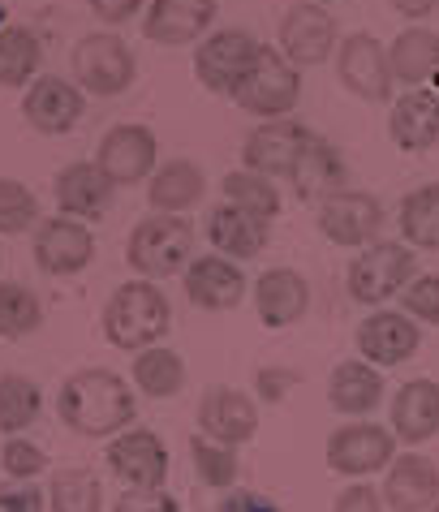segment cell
<instances>
[{"label":"cell","instance_id":"37","mask_svg":"<svg viewBox=\"0 0 439 512\" xmlns=\"http://www.w3.org/2000/svg\"><path fill=\"white\" fill-rule=\"evenodd\" d=\"M44 327V302L18 280H0V340H26Z\"/></svg>","mask_w":439,"mask_h":512},{"label":"cell","instance_id":"9","mask_svg":"<svg viewBox=\"0 0 439 512\" xmlns=\"http://www.w3.org/2000/svg\"><path fill=\"white\" fill-rule=\"evenodd\" d=\"M95 164L112 186H138V181H151V173L160 168V138H155V130H147V125H138V121H121L99 138Z\"/></svg>","mask_w":439,"mask_h":512},{"label":"cell","instance_id":"42","mask_svg":"<svg viewBox=\"0 0 439 512\" xmlns=\"http://www.w3.org/2000/svg\"><path fill=\"white\" fill-rule=\"evenodd\" d=\"M48 491H39L35 482H9L0 487V512H44Z\"/></svg>","mask_w":439,"mask_h":512},{"label":"cell","instance_id":"8","mask_svg":"<svg viewBox=\"0 0 439 512\" xmlns=\"http://www.w3.org/2000/svg\"><path fill=\"white\" fill-rule=\"evenodd\" d=\"M263 44L242 26H224L211 31L203 44L194 48V78L203 82L211 95H233L242 87V78L250 74V65L259 61Z\"/></svg>","mask_w":439,"mask_h":512},{"label":"cell","instance_id":"5","mask_svg":"<svg viewBox=\"0 0 439 512\" xmlns=\"http://www.w3.org/2000/svg\"><path fill=\"white\" fill-rule=\"evenodd\" d=\"M418 276V254L405 241H371L362 254H353L349 263V297L358 306H384Z\"/></svg>","mask_w":439,"mask_h":512},{"label":"cell","instance_id":"30","mask_svg":"<svg viewBox=\"0 0 439 512\" xmlns=\"http://www.w3.org/2000/svg\"><path fill=\"white\" fill-rule=\"evenodd\" d=\"M207 194V177L194 160H164L147 181V203L155 216H181L203 203Z\"/></svg>","mask_w":439,"mask_h":512},{"label":"cell","instance_id":"27","mask_svg":"<svg viewBox=\"0 0 439 512\" xmlns=\"http://www.w3.org/2000/svg\"><path fill=\"white\" fill-rule=\"evenodd\" d=\"M388 138L401 151H431L439 142V91L418 87L392 99Z\"/></svg>","mask_w":439,"mask_h":512},{"label":"cell","instance_id":"47","mask_svg":"<svg viewBox=\"0 0 439 512\" xmlns=\"http://www.w3.org/2000/svg\"><path fill=\"white\" fill-rule=\"evenodd\" d=\"M216 512H285L276 500H267V495H259V491H229L224 500L216 504Z\"/></svg>","mask_w":439,"mask_h":512},{"label":"cell","instance_id":"1","mask_svg":"<svg viewBox=\"0 0 439 512\" xmlns=\"http://www.w3.org/2000/svg\"><path fill=\"white\" fill-rule=\"evenodd\" d=\"M56 414L82 439H112L130 431L138 418V396L130 392V379H121L108 366H87L61 383Z\"/></svg>","mask_w":439,"mask_h":512},{"label":"cell","instance_id":"21","mask_svg":"<svg viewBox=\"0 0 439 512\" xmlns=\"http://www.w3.org/2000/svg\"><path fill=\"white\" fill-rule=\"evenodd\" d=\"M379 495L388 512H431L439 504V465L422 452H405L384 469Z\"/></svg>","mask_w":439,"mask_h":512},{"label":"cell","instance_id":"2","mask_svg":"<svg viewBox=\"0 0 439 512\" xmlns=\"http://www.w3.org/2000/svg\"><path fill=\"white\" fill-rule=\"evenodd\" d=\"M104 340L112 349L143 353L164 345L168 327H173V306H168L164 289L155 280H125L121 289H112L104 306Z\"/></svg>","mask_w":439,"mask_h":512},{"label":"cell","instance_id":"14","mask_svg":"<svg viewBox=\"0 0 439 512\" xmlns=\"http://www.w3.org/2000/svg\"><path fill=\"white\" fill-rule=\"evenodd\" d=\"M315 224L332 246L366 250L371 241H379V229H384V203L366 190H341V194H332L319 203Z\"/></svg>","mask_w":439,"mask_h":512},{"label":"cell","instance_id":"43","mask_svg":"<svg viewBox=\"0 0 439 512\" xmlns=\"http://www.w3.org/2000/svg\"><path fill=\"white\" fill-rule=\"evenodd\" d=\"M332 512H388V508H384V495H379L371 482H349V487L336 495Z\"/></svg>","mask_w":439,"mask_h":512},{"label":"cell","instance_id":"20","mask_svg":"<svg viewBox=\"0 0 439 512\" xmlns=\"http://www.w3.org/2000/svg\"><path fill=\"white\" fill-rule=\"evenodd\" d=\"M198 435L216 439L224 448H242L259 435V405H254L246 392L216 383V388H207L203 401H198Z\"/></svg>","mask_w":439,"mask_h":512},{"label":"cell","instance_id":"25","mask_svg":"<svg viewBox=\"0 0 439 512\" xmlns=\"http://www.w3.org/2000/svg\"><path fill=\"white\" fill-rule=\"evenodd\" d=\"M207 241L216 246V254L233 263H246V259H259L272 241V224L250 216V211L233 207V203H216L207 211Z\"/></svg>","mask_w":439,"mask_h":512},{"label":"cell","instance_id":"26","mask_svg":"<svg viewBox=\"0 0 439 512\" xmlns=\"http://www.w3.org/2000/svg\"><path fill=\"white\" fill-rule=\"evenodd\" d=\"M254 310H259L263 327H293L297 319L310 310V284L302 272H293V267H267V272L254 280Z\"/></svg>","mask_w":439,"mask_h":512},{"label":"cell","instance_id":"46","mask_svg":"<svg viewBox=\"0 0 439 512\" xmlns=\"http://www.w3.org/2000/svg\"><path fill=\"white\" fill-rule=\"evenodd\" d=\"M297 383V371H280V366H263L259 375H254V388H259V396L267 405H276V401H285V392Z\"/></svg>","mask_w":439,"mask_h":512},{"label":"cell","instance_id":"4","mask_svg":"<svg viewBox=\"0 0 439 512\" xmlns=\"http://www.w3.org/2000/svg\"><path fill=\"white\" fill-rule=\"evenodd\" d=\"M69 69H74V82L95 99H117L134 87L138 78V61L130 44L117 31H91L74 44L69 56Z\"/></svg>","mask_w":439,"mask_h":512},{"label":"cell","instance_id":"11","mask_svg":"<svg viewBox=\"0 0 439 512\" xmlns=\"http://www.w3.org/2000/svg\"><path fill=\"white\" fill-rule=\"evenodd\" d=\"M104 461L125 491H160L168 482V448L147 426H130V431L112 435Z\"/></svg>","mask_w":439,"mask_h":512},{"label":"cell","instance_id":"3","mask_svg":"<svg viewBox=\"0 0 439 512\" xmlns=\"http://www.w3.org/2000/svg\"><path fill=\"white\" fill-rule=\"evenodd\" d=\"M194 259V224L181 216H147L134 224L125 241V263L138 280H168L181 276Z\"/></svg>","mask_w":439,"mask_h":512},{"label":"cell","instance_id":"19","mask_svg":"<svg viewBox=\"0 0 439 512\" xmlns=\"http://www.w3.org/2000/svg\"><path fill=\"white\" fill-rule=\"evenodd\" d=\"M216 0H151L143 9V35L164 48L203 44L216 26Z\"/></svg>","mask_w":439,"mask_h":512},{"label":"cell","instance_id":"18","mask_svg":"<svg viewBox=\"0 0 439 512\" xmlns=\"http://www.w3.org/2000/svg\"><path fill=\"white\" fill-rule=\"evenodd\" d=\"M353 345L371 366H401L422 345V323H414L405 310H371L353 332Z\"/></svg>","mask_w":439,"mask_h":512},{"label":"cell","instance_id":"34","mask_svg":"<svg viewBox=\"0 0 439 512\" xmlns=\"http://www.w3.org/2000/svg\"><path fill=\"white\" fill-rule=\"evenodd\" d=\"M48 508L52 512H104V487H99L95 469H82V465L56 469L48 482Z\"/></svg>","mask_w":439,"mask_h":512},{"label":"cell","instance_id":"15","mask_svg":"<svg viewBox=\"0 0 439 512\" xmlns=\"http://www.w3.org/2000/svg\"><path fill=\"white\" fill-rule=\"evenodd\" d=\"M181 284H186L190 306L211 310V315H224V310H237L250 293L246 272L224 254H194L190 267L181 272Z\"/></svg>","mask_w":439,"mask_h":512},{"label":"cell","instance_id":"7","mask_svg":"<svg viewBox=\"0 0 439 512\" xmlns=\"http://www.w3.org/2000/svg\"><path fill=\"white\" fill-rule=\"evenodd\" d=\"M323 457H328L332 474H345L353 482H366L371 474H384V469L396 461V435L388 426H375V422H349V426H336L323 444Z\"/></svg>","mask_w":439,"mask_h":512},{"label":"cell","instance_id":"23","mask_svg":"<svg viewBox=\"0 0 439 512\" xmlns=\"http://www.w3.org/2000/svg\"><path fill=\"white\" fill-rule=\"evenodd\" d=\"M345 155L336 151V142H328L323 134H310V142L297 155L293 173H289V186L297 194V203H323V198L341 194L345 190Z\"/></svg>","mask_w":439,"mask_h":512},{"label":"cell","instance_id":"36","mask_svg":"<svg viewBox=\"0 0 439 512\" xmlns=\"http://www.w3.org/2000/svg\"><path fill=\"white\" fill-rule=\"evenodd\" d=\"M220 190H224V203L242 207L267 224L280 216V190L272 186V177H259V173H250V168H233V173H224Z\"/></svg>","mask_w":439,"mask_h":512},{"label":"cell","instance_id":"40","mask_svg":"<svg viewBox=\"0 0 439 512\" xmlns=\"http://www.w3.org/2000/svg\"><path fill=\"white\" fill-rule=\"evenodd\" d=\"M0 465H5V474L13 482H35L48 469V452L31 444L26 435H13V439H5V448H0Z\"/></svg>","mask_w":439,"mask_h":512},{"label":"cell","instance_id":"49","mask_svg":"<svg viewBox=\"0 0 439 512\" xmlns=\"http://www.w3.org/2000/svg\"><path fill=\"white\" fill-rule=\"evenodd\" d=\"M310 5H323V9H328V5H332V0H310Z\"/></svg>","mask_w":439,"mask_h":512},{"label":"cell","instance_id":"31","mask_svg":"<svg viewBox=\"0 0 439 512\" xmlns=\"http://www.w3.org/2000/svg\"><path fill=\"white\" fill-rule=\"evenodd\" d=\"M130 379H134L138 392L151 396V401H168V396H177L181 388H186V362H181L177 349L155 345V349L134 353Z\"/></svg>","mask_w":439,"mask_h":512},{"label":"cell","instance_id":"6","mask_svg":"<svg viewBox=\"0 0 439 512\" xmlns=\"http://www.w3.org/2000/svg\"><path fill=\"white\" fill-rule=\"evenodd\" d=\"M233 104L263 121H280L302 104V69H293L280 48H263L259 61L250 65L242 87L233 91Z\"/></svg>","mask_w":439,"mask_h":512},{"label":"cell","instance_id":"35","mask_svg":"<svg viewBox=\"0 0 439 512\" xmlns=\"http://www.w3.org/2000/svg\"><path fill=\"white\" fill-rule=\"evenodd\" d=\"M39 409H44V392H39L35 379L18 371L0 375V435H22L26 426H35Z\"/></svg>","mask_w":439,"mask_h":512},{"label":"cell","instance_id":"28","mask_svg":"<svg viewBox=\"0 0 439 512\" xmlns=\"http://www.w3.org/2000/svg\"><path fill=\"white\" fill-rule=\"evenodd\" d=\"M384 392H388V383H384V375H379V366L362 362V358L341 362L328 379V405L336 409V414L353 418V422L371 418L375 409L384 405Z\"/></svg>","mask_w":439,"mask_h":512},{"label":"cell","instance_id":"44","mask_svg":"<svg viewBox=\"0 0 439 512\" xmlns=\"http://www.w3.org/2000/svg\"><path fill=\"white\" fill-rule=\"evenodd\" d=\"M112 512H181V504L168 495L164 487L160 491H125Z\"/></svg>","mask_w":439,"mask_h":512},{"label":"cell","instance_id":"24","mask_svg":"<svg viewBox=\"0 0 439 512\" xmlns=\"http://www.w3.org/2000/svg\"><path fill=\"white\" fill-rule=\"evenodd\" d=\"M388 431L405 448H418L439 435V383L435 379H405L396 388Z\"/></svg>","mask_w":439,"mask_h":512},{"label":"cell","instance_id":"12","mask_svg":"<svg viewBox=\"0 0 439 512\" xmlns=\"http://www.w3.org/2000/svg\"><path fill=\"white\" fill-rule=\"evenodd\" d=\"M280 56L293 65V69H315L323 65L328 56H336L341 48V31H336V18L323 5H293L285 18H280Z\"/></svg>","mask_w":439,"mask_h":512},{"label":"cell","instance_id":"38","mask_svg":"<svg viewBox=\"0 0 439 512\" xmlns=\"http://www.w3.org/2000/svg\"><path fill=\"white\" fill-rule=\"evenodd\" d=\"M190 461H194V478L211 491H233L237 487V448H224L207 435L190 439Z\"/></svg>","mask_w":439,"mask_h":512},{"label":"cell","instance_id":"10","mask_svg":"<svg viewBox=\"0 0 439 512\" xmlns=\"http://www.w3.org/2000/svg\"><path fill=\"white\" fill-rule=\"evenodd\" d=\"M336 78H341V87L349 95L366 99V104H388L396 91L388 48L371 31H353L341 39V48H336Z\"/></svg>","mask_w":439,"mask_h":512},{"label":"cell","instance_id":"13","mask_svg":"<svg viewBox=\"0 0 439 512\" xmlns=\"http://www.w3.org/2000/svg\"><path fill=\"white\" fill-rule=\"evenodd\" d=\"M31 254L44 276L69 280L95 263V233L82 220H69V216L39 220V229L31 237Z\"/></svg>","mask_w":439,"mask_h":512},{"label":"cell","instance_id":"39","mask_svg":"<svg viewBox=\"0 0 439 512\" xmlns=\"http://www.w3.org/2000/svg\"><path fill=\"white\" fill-rule=\"evenodd\" d=\"M39 198L18 177H0V237H22L39 229Z\"/></svg>","mask_w":439,"mask_h":512},{"label":"cell","instance_id":"33","mask_svg":"<svg viewBox=\"0 0 439 512\" xmlns=\"http://www.w3.org/2000/svg\"><path fill=\"white\" fill-rule=\"evenodd\" d=\"M401 241L414 250H439V181L401 198Z\"/></svg>","mask_w":439,"mask_h":512},{"label":"cell","instance_id":"48","mask_svg":"<svg viewBox=\"0 0 439 512\" xmlns=\"http://www.w3.org/2000/svg\"><path fill=\"white\" fill-rule=\"evenodd\" d=\"M435 5H439V0H392V9H396V13H405V18H414V22L431 18Z\"/></svg>","mask_w":439,"mask_h":512},{"label":"cell","instance_id":"52","mask_svg":"<svg viewBox=\"0 0 439 512\" xmlns=\"http://www.w3.org/2000/svg\"><path fill=\"white\" fill-rule=\"evenodd\" d=\"M431 512H439V504H435V508H431Z\"/></svg>","mask_w":439,"mask_h":512},{"label":"cell","instance_id":"45","mask_svg":"<svg viewBox=\"0 0 439 512\" xmlns=\"http://www.w3.org/2000/svg\"><path fill=\"white\" fill-rule=\"evenodd\" d=\"M87 5L104 26H125L130 18H143V9L151 0H87Z\"/></svg>","mask_w":439,"mask_h":512},{"label":"cell","instance_id":"29","mask_svg":"<svg viewBox=\"0 0 439 512\" xmlns=\"http://www.w3.org/2000/svg\"><path fill=\"white\" fill-rule=\"evenodd\" d=\"M388 65H392V78L405 91L431 87L439 78V31H431V26H405L388 44Z\"/></svg>","mask_w":439,"mask_h":512},{"label":"cell","instance_id":"17","mask_svg":"<svg viewBox=\"0 0 439 512\" xmlns=\"http://www.w3.org/2000/svg\"><path fill=\"white\" fill-rule=\"evenodd\" d=\"M82 112H87V91H82L78 82H65L56 74L35 78L31 87H26V95H22L26 125L39 130V134H48V138L69 134L82 121Z\"/></svg>","mask_w":439,"mask_h":512},{"label":"cell","instance_id":"32","mask_svg":"<svg viewBox=\"0 0 439 512\" xmlns=\"http://www.w3.org/2000/svg\"><path fill=\"white\" fill-rule=\"evenodd\" d=\"M44 65V48L31 26L5 22L0 26V87H26Z\"/></svg>","mask_w":439,"mask_h":512},{"label":"cell","instance_id":"51","mask_svg":"<svg viewBox=\"0 0 439 512\" xmlns=\"http://www.w3.org/2000/svg\"><path fill=\"white\" fill-rule=\"evenodd\" d=\"M0 13H5V0H0Z\"/></svg>","mask_w":439,"mask_h":512},{"label":"cell","instance_id":"41","mask_svg":"<svg viewBox=\"0 0 439 512\" xmlns=\"http://www.w3.org/2000/svg\"><path fill=\"white\" fill-rule=\"evenodd\" d=\"M401 310L414 323H435L439 327V272H418L401 289Z\"/></svg>","mask_w":439,"mask_h":512},{"label":"cell","instance_id":"16","mask_svg":"<svg viewBox=\"0 0 439 512\" xmlns=\"http://www.w3.org/2000/svg\"><path fill=\"white\" fill-rule=\"evenodd\" d=\"M310 134L315 130H306V125L293 117L259 121L242 142V168H250V173H259V177H272V181L289 177L297 155H302V147L310 142Z\"/></svg>","mask_w":439,"mask_h":512},{"label":"cell","instance_id":"50","mask_svg":"<svg viewBox=\"0 0 439 512\" xmlns=\"http://www.w3.org/2000/svg\"><path fill=\"white\" fill-rule=\"evenodd\" d=\"M0 267H5V250H0Z\"/></svg>","mask_w":439,"mask_h":512},{"label":"cell","instance_id":"22","mask_svg":"<svg viewBox=\"0 0 439 512\" xmlns=\"http://www.w3.org/2000/svg\"><path fill=\"white\" fill-rule=\"evenodd\" d=\"M52 194H56V207H61V216L87 224V220L108 216L117 186H112V181L99 173L95 160H74V164H65L61 173H56Z\"/></svg>","mask_w":439,"mask_h":512}]
</instances>
